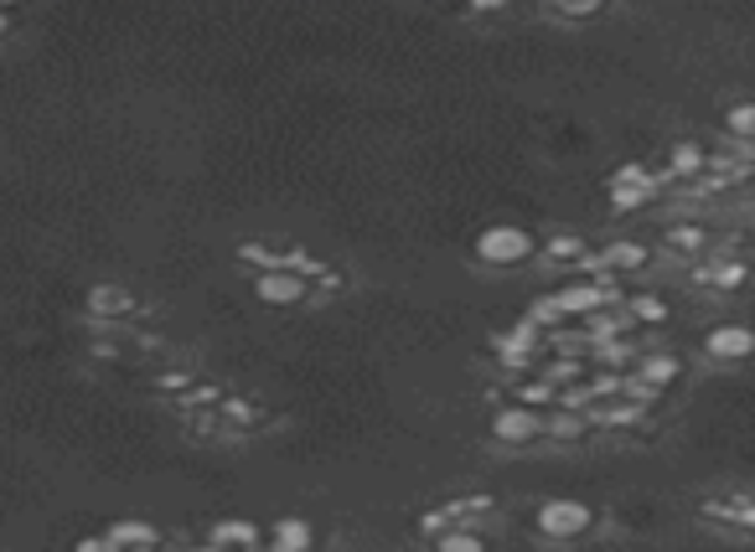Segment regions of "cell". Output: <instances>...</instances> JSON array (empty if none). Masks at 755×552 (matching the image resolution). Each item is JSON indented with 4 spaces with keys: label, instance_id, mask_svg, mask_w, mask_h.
Segmentation results:
<instances>
[{
    "label": "cell",
    "instance_id": "cell-17",
    "mask_svg": "<svg viewBox=\"0 0 755 552\" xmlns=\"http://www.w3.org/2000/svg\"><path fill=\"white\" fill-rule=\"evenodd\" d=\"M584 362H595V367H626L632 372V341H601V346H590Z\"/></svg>",
    "mask_w": 755,
    "mask_h": 552
},
{
    "label": "cell",
    "instance_id": "cell-25",
    "mask_svg": "<svg viewBox=\"0 0 755 552\" xmlns=\"http://www.w3.org/2000/svg\"><path fill=\"white\" fill-rule=\"evenodd\" d=\"M709 243L704 228H668V249L672 253H699Z\"/></svg>",
    "mask_w": 755,
    "mask_h": 552
},
{
    "label": "cell",
    "instance_id": "cell-1",
    "mask_svg": "<svg viewBox=\"0 0 755 552\" xmlns=\"http://www.w3.org/2000/svg\"><path fill=\"white\" fill-rule=\"evenodd\" d=\"M538 532L554 537V542H575V537H584L590 527H595V511L584 501H575V496H554V501L538 506Z\"/></svg>",
    "mask_w": 755,
    "mask_h": 552
},
{
    "label": "cell",
    "instance_id": "cell-12",
    "mask_svg": "<svg viewBox=\"0 0 755 552\" xmlns=\"http://www.w3.org/2000/svg\"><path fill=\"white\" fill-rule=\"evenodd\" d=\"M538 377L559 393V387H575L590 377V362H580V356H549V362H538Z\"/></svg>",
    "mask_w": 755,
    "mask_h": 552
},
{
    "label": "cell",
    "instance_id": "cell-3",
    "mask_svg": "<svg viewBox=\"0 0 755 552\" xmlns=\"http://www.w3.org/2000/svg\"><path fill=\"white\" fill-rule=\"evenodd\" d=\"M621 300V289H616V279H569L565 289H554V305H559V316H595V310H605V305H616Z\"/></svg>",
    "mask_w": 755,
    "mask_h": 552
},
{
    "label": "cell",
    "instance_id": "cell-16",
    "mask_svg": "<svg viewBox=\"0 0 755 552\" xmlns=\"http://www.w3.org/2000/svg\"><path fill=\"white\" fill-rule=\"evenodd\" d=\"M435 552H486V537L477 527H446L435 537Z\"/></svg>",
    "mask_w": 755,
    "mask_h": 552
},
{
    "label": "cell",
    "instance_id": "cell-10",
    "mask_svg": "<svg viewBox=\"0 0 755 552\" xmlns=\"http://www.w3.org/2000/svg\"><path fill=\"white\" fill-rule=\"evenodd\" d=\"M270 548L275 552H310L316 548V532H310L306 517H280L275 527H270Z\"/></svg>",
    "mask_w": 755,
    "mask_h": 552
},
{
    "label": "cell",
    "instance_id": "cell-30",
    "mask_svg": "<svg viewBox=\"0 0 755 552\" xmlns=\"http://www.w3.org/2000/svg\"><path fill=\"white\" fill-rule=\"evenodd\" d=\"M446 527H456V521H450L446 511H425V517H419V537H429V542L446 532Z\"/></svg>",
    "mask_w": 755,
    "mask_h": 552
},
{
    "label": "cell",
    "instance_id": "cell-26",
    "mask_svg": "<svg viewBox=\"0 0 755 552\" xmlns=\"http://www.w3.org/2000/svg\"><path fill=\"white\" fill-rule=\"evenodd\" d=\"M502 367L513 372V377H523V372H538V362H544V352H513V346H497Z\"/></svg>",
    "mask_w": 755,
    "mask_h": 552
},
{
    "label": "cell",
    "instance_id": "cell-37",
    "mask_svg": "<svg viewBox=\"0 0 755 552\" xmlns=\"http://www.w3.org/2000/svg\"><path fill=\"white\" fill-rule=\"evenodd\" d=\"M310 552H316V548H310Z\"/></svg>",
    "mask_w": 755,
    "mask_h": 552
},
{
    "label": "cell",
    "instance_id": "cell-6",
    "mask_svg": "<svg viewBox=\"0 0 755 552\" xmlns=\"http://www.w3.org/2000/svg\"><path fill=\"white\" fill-rule=\"evenodd\" d=\"M207 542L218 552H249V548H259V527L249 517H223V521H212Z\"/></svg>",
    "mask_w": 755,
    "mask_h": 552
},
{
    "label": "cell",
    "instance_id": "cell-2",
    "mask_svg": "<svg viewBox=\"0 0 755 552\" xmlns=\"http://www.w3.org/2000/svg\"><path fill=\"white\" fill-rule=\"evenodd\" d=\"M471 253H477L481 264H492V268H513V264H528L533 258V238L523 233V228L497 222V228H486V233L477 238V249Z\"/></svg>",
    "mask_w": 755,
    "mask_h": 552
},
{
    "label": "cell",
    "instance_id": "cell-20",
    "mask_svg": "<svg viewBox=\"0 0 755 552\" xmlns=\"http://www.w3.org/2000/svg\"><path fill=\"white\" fill-rule=\"evenodd\" d=\"M239 264H249V268H285V253L280 249H270V243H239Z\"/></svg>",
    "mask_w": 755,
    "mask_h": 552
},
{
    "label": "cell",
    "instance_id": "cell-7",
    "mask_svg": "<svg viewBox=\"0 0 755 552\" xmlns=\"http://www.w3.org/2000/svg\"><path fill=\"white\" fill-rule=\"evenodd\" d=\"M88 316L94 320H124L135 316V295L120 285H94L88 289Z\"/></svg>",
    "mask_w": 755,
    "mask_h": 552
},
{
    "label": "cell",
    "instance_id": "cell-5",
    "mask_svg": "<svg viewBox=\"0 0 755 552\" xmlns=\"http://www.w3.org/2000/svg\"><path fill=\"white\" fill-rule=\"evenodd\" d=\"M254 289H259V300L264 305H300L310 285L300 279V274H291V268H264Z\"/></svg>",
    "mask_w": 755,
    "mask_h": 552
},
{
    "label": "cell",
    "instance_id": "cell-4",
    "mask_svg": "<svg viewBox=\"0 0 755 552\" xmlns=\"http://www.w3.org/2000/svg\"><path fill=\"white\" fill-rule=\"evenodd\" d=\"M492 439L497 444H538L544 439V413H528V408H497L492 413Z\"/></svg>",
    "mask_w": 755,
    "mask_h": 552
},
{
    "label": "cell",
    "instance_id": "cell-36",
    "mask_svg": "<svg viewBox=\"0 0 755 552\" xmlns=\"http://www.w3.org/2000/svg\"><path fill=\"white\" fill-rule=\"evenodd\" d=\"M151 552H176V548H151Z\"/></svg>",
    "mask_w": 755,
    "mask_h": 552
},
{
    "label": "cell",
    "instance_id": "cell-18",
    "mask_svg": "<svg viewBox=\"0 0 755 552\" xmlns=\"http://www.w3.org/2000/svg\"><path fill=\"white\" fill-rule=\"evenodd\" d=\"M492 346H513V352H544V331H533L528 320H517L513 331H502Z\"/></svg>",
    "mask_w": 755,
    "mask_h": 552
},
{
    "label": "cell",
    "instance_id": "cell-23",
    "mask_svg": "<svg viewBox=\"0 0 755 552\" xmlns=\"http://www.w3.org/2000/svg\"><path fill=\"white\" fill-rule=\"evenodd\" d=\"M611 186H626V191H642V197H653V191H657V176L647 166H621L616 176H611Z\"/></svg>",
    "mask_w": 755,
    "mask_h": 552
},
{
    "label": "cell",
    "instance_id": "cell-14",
    "mask_svg": "<svg viewBox=\"0 0 755 552\" xmlns=\"http://www.w3.org/2000/svg\"><path fill=\"white\" fill-rule=\"evenodd\" d=\"M590 423H584V413H569V408H549L544 413V439H559V444H569V439H580Z\"/></svg>",
    "mask_w": 755,
    "mask_h": 552
},
{
    "label": "cell",
    "instance_id": "cell-22",
    "mask_svg": "<svg viewBox=\"0 0 755 552\" xmlns=\"http://www.w3.org/2000/svg\"><path fill=\"white\" fill-rule=\"evenodd\" d=\"M709 517H730V521H735V527H740V532H751V527H755V511H751V496H730V501H714V506H709Z\"/></svg>",
    "mask_w": 755,
    "mask_h": 552
},
{
    "label": "cell",
    "instance_id": "cell-28",
    "mask_svg": "<svg viewBox=\"0 0 755 552\" xmlns=\"http://www.w3.org/2000/svg\"><path fill=\"white\" fill-rule=\"evenodd\" d=\"M218 419L239 423V429H254V423H259V408H254V402H239V398H228V402H223V413H218Z\"/></svg>",
    "mask_w": 755,
    "mask_h": 552
},
{
    "label": "cell",
    "instance_id": "cell-19",
    "mask_svg": "<svg viewBox=\"0 0 755 552\" xmlns=\"http://www.w3.org/2000/svg\"><path fill=\"white\" fill-rule=\"evenodd\" d=\"M601 258H605V268L616 274V268H642V264H647V249H642V243H626V238H621V243H611V249H605Z\"/></svg>",
    "mask_w": 755,
    "mask_h": 552
},
{
    "label": "cell",
    "instance_id": "cell-11",
    "mask_svg": "<svg viewBox=\"0 0 755 552\" xmlns=\"http://www.w3.org/2000/svg\"><path fill=\"white\" fill-rule=\"evenodd\" d=\"M678 372H683V362H678V356L657 352V356H642V362L632 367V377H636V383H647L653 393H663V387L678 383Z\"/></svg>",
    "mask_w": 755,
    "mask_h": 552
},
{
    "label": "cell",
    "instance_id": "cell-13",
    "mask_svg": "<svg viewBox=\"0 0 755 552\" xmlns=\"http://www.w3.org/2000/svg\"><path fill=\"white\" fill-rule=\"evenodd\" d=\"M704 166H709V151H704V145H693V140L672 145V161H668V176H672V181H688V176H699Z\"/></svg>",
    "mask_w": 755,
    "mask_h": 552
},
{
    "label": "cell",
    "instance_id": "cell-9",
    "mask_svg": "<svg viewBox=\"0 0 755 552\" xmlns=\"http://www.w3.org/2000/svg\"><path fill=\"white\" fill-rule=\"evenodd\" d=\"M755 346V335L745 331V325H720V331H709L704 352L714 356V362H745Z\"/></svg>",
    "mask_w": 755,
    "mask_h": 552
},
{
    "label": "cell",
    "instance_id": "cell-34",
    "mask_svg": "<svg viewBox=\"0 0 755 552\" xmlns=\"http://www.w3.org/2000/svg\"><path fill=\"white\" fill-rule=\"evenodd\" d=\"M192 552H218V548H212V542H203V548H192Z\"/></svg>",
    "mask_w": 755,
    "mask_h": 552
},
{
    "label": "cell",
    "instance_id": "cell-31",
    "mask_svg": "<svg viewBox=\"0 0 755 552\" xmlns=\"http://www.w3.org/2000/svg\"><path fill=\"white\" fill-rule=\"evenodd\" d=\"M155 387H161V393H182V387H192V372H161Z\"/></svg>",
    "mask_w": 755,
    "mask_h": 552
},
{
    "label": "cell",
    "instance_id": "cell-33",
    "mask_svg": "<svg viewBox=\"0 0 755 552\" xmlns=\"http://www.w3.org/2000/svg\"><path fill=\"white\" fill-rule=\"evenodd\" d=\"M73 552H114V548H109L103 537H84V542H78V548H73Z\"/></svg>",
    "mask_w": 755,
    "mask_h": 552
},
{
    "label": "cell",
    "instance_id": "cell-27",
    "mask_svg": "<svg viewBox=\"0 0 755 552\" xmlns=\"http://www.w3.org/2000/svg\"><path fill=\"white\" fill-rule=\"evenodd\" d=\"M724 124H730V134H735L740 145H745V140H751V134H755V103H735Z\"/></svg>",
    "mask_w": 755,
    "mask_h": 552
},
{
    "label": "cell",
    "instance_id": "cell-8",
    "mask_svg": "<svg viewBox=\"0 0 755 552\" xmlns=\"http://www.w3.org/2000/svg\"><path fill=\"white\" fill-rule=\"evenodd\" d=\"M103 542L114 552H151V548H161V532H155L151 521H114V527L103 532Z\"/></svg>",
    "mask_w": 755,
    "mask_h": 552
},
{
    "label": "cell",
    "instance_id": "cell-35",
    "mask_svg": "<svg viewBox=\"0 0 755 552\" xmlns=\"http://www.w3.org/2000/svg\"><path fill=\"white\" fill-rule=\"evenodd\" d=\"M249 552H275V548H249Z\"/></svg>",
    "mask_w": 755,
    "mask_h": 552
},
{
    "label": "cell",
    "instance_id": "cell-32",
    "mask_svg": "<svg viewBox=\"0 0 755 552\" xmlns=\"http://www.w3.org/2000/svg\"><path fill=\"white\" fill-rule=\"evenodd\" d=\"M714 279H720V285H730V289H735L740 279H745V268H740V264H724L720 274H714Z\"/></svg>",
    "mask_w": 755,
    "mask_h": 552
},
{
    "label": "cell",
    "instance_id": "cell-29",
    "mask_svg": "<svg viewBox=\"0 0 755 552\" xmlns=\"http://www.w3.org/2000/svg\"><path fill=\"white\" fill-rule=\"evenodd\" d=\"M549 11L565 21H590V16H601V0H569V5H549Z\"/></svg>",
    "mask_w": 755,
    "mask_h": 552
},
{
    "label": "cell",
    "instance_id": "cell-24",
    "mask_svg": "<svg viewBox=\"0 0 755 552\" xmlns=\"http://www.w3.org/2000/svg\"><path fill=\"white\" fill-rule=\"evenodd\" d=\"M626 316H632V325L642 320V325H657V320L668 316V305H663V295H636L632 305H626Z\"/></svg>",
    "mask_w": 755,
    "mask_h": 552
},
{
    "label": "cell",
    "instance_id": "cell-21",
    "mask_svg": "<svg viewBox=\"0 0 755 552\" xmlns=\"http://www.w3.org/2000/svg\"><path fill=\"white\" fill-rule=\"evenodd\" d=\"M584 253H590V243H584V238H575V233H554L549 238V258H554V264H580Z\"/></svg>",
    "mask_w": 755,
    "mask_h": 552
},
{
    "label": "cell",
    "instance_id": "cell-15",
    "mask_svg": "<svg viewBox=\"0 0 755 552\" xmlns=\"http://www.w3.org/2000/svg\"><path fill=\"white\" fill-rule=\"evenodd\" d=\"M554 398H559V393H554V387L544 383V377H528V383H517L513 408H528V413H549Z\"/></svg>",
    "mask_w": 755,
    "mask_h": 552
}]
</instances>
